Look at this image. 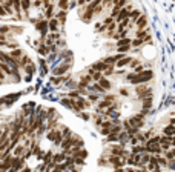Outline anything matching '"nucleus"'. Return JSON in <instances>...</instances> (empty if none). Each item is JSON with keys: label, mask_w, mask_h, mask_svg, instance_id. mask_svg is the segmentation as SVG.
Segmentation results:
<instances>
[{"label": "nucleus", "mask_w": 175, "mask_h": 172, "mask_svg": "<svg viewBox=\"0 0 175 172\" xmlns=\"http://www.w3.org/2000/svg\"><path fill=\"white\" fill-rule=\"evenodd\" d=\"M154 79V71L152 69H144L143 72L140 74H135V77H134L129 83L132 86H140V85H147V81H151Z\"/></svg>", "instance_id": "1"}, {"label": "nucleus", "mask_w": 175, "mask_h": 172, "mask_svg": "<svg viewBox=\"0 0 175 172\" xmlns=\"http://www.w3.org/2000/svg\"><path fill=\"white\" fill-rule=\"evenodd\" d=\"M127 123H129V126L132 129H138L140 131L141 128H143V125H144V117L138 112L135 115H132L131 118H127Z\"/></svg>", "instance_id": "2"}, {"label": "nucleus", "mask_w": 175, "mask_h": 172, "mask_svg": "<svg viewBox=\"0 0 175 172\" xmlns=\"http://www.w3.org/2000/svg\"><path fill=\"white\" fill-rule=\"evenodd\" d=\"M72 65H66V63H60L58 66L52 68L51 72H52V77H63L65 74H68L69 69H71Z\"/></svg>", "instance_id": "3"}, {"label": "nucleus", "mask_w": 175, "mask_h": 172, "mask_svg": "<svg viewBox=\"0 0 175 172\" xmlns=\"http://www.w3.org/2000/svg\"><path fill=\"white\" fill-rule=\"evenodd\" d=\"M106 158H107V163H109V166H111L112 169H122V168H124V166H126L124 160H122L120 157H112V155H107Z\"/></svg>", "instance_id": "4"}, {"label": "nucleus", "mask_w": 175, "mask_h": 172, "mask_svg": "<svg viewBox=\"0 0 175 172\" xmlns=\"http://www.w3.org/2000/svg\"><path fill=\"white\" fill-rule=\"evenodd\" d=\"M36 28L40 31V34H42V39H45L46 36H48V20L45 19H40L36 22Z\"/></svg>", "instance_id": "5"}, {"label": "nucleus", "mask_w": 175, "mask_h": 172, "mask_svg": "<svg viewBox=\"0 0 175 172\" xmlns=\"http://www.w3.org/2000/svg\"><path fill=\"white\" fill-rule=\"evenodd\" d=\"M60 39H62L60 32H48V36L45 37V45L46 46H52V45H55Z\"/></svg>", "instance_id": "6"}, {"label": "nucleus", "mask_w": 175, "mask_h": 172, "mask_svg": "<svg viewBox=\"0 0 175 172\" xmlns=\"http://www.w3.org/2000/svg\"><path fill=\"white\" fill-rule=\"evenodd\" d=\"M135 28H137V31H143V29H146L147 28V16L146 14H141L137 20H135Z\"/></svg>", "instance_id": "7"}, {"label": "nucleus", "mask_w": 175, "mask_h": 172, "mask_svg": "<svg viewBox=\"0 0 175 172\" xmlns=\"http://www.w3.org/2000/svg\"><path fill=\"white\" fill-rule=\"evenodd\" d=\"M140 100H141V109H144V111H151V108H152V105H154V97H152V94L146 95V97L140 98Z\"/></svg>", "instance_id": "8"}, {"label": "nucleus", "mask_w": 175, "mask_h": 172, "mask_svg": "<svg viewBox=\"0 0 175 172\" xmlns=\"http://www.w3.org/2000/svg\"><path fill=\"white\" fill-rule=\"evenodd\" d=\"M97 85H98L100 88H102V89H103L105 92L111 91V89H112V86H114V85L111 83V80H109V79H105V77H102V79H100Z\"/></svg>", "instance_id": "9"}, {"label": "nucleus", "mask_w": 175, "mask_h": 172, "mask_svg": "<svg viewBox=\"0 0 175 172\" xmlns=\"http://www.w3.org/2000/svg\"><path fill=\"white\" fill-rule=\"evenodd\" d=\"M131 60H132V57L131 56H126L124 59H122V60H118L117 63H115V69H124L126 66H129V63H131Z\"/></svg>", "instance_id": "10"}, {"label": "nucleus", "mask_w": 175, "mask_h": 172, "mask_svg": "<svg viewBox=\"0 0 175 172\" xmlns=\"http://www.w3.org/2000/svg\"><path fill=\"white\" fill-rule=\"evenodd\" d=\"M58 29H60V23L54 17L49 19L48 20V32H58Z\"/></svg>", "instance_id": "11"}, {"label": "nucleus", "mask_w": 175, "mask_h": 172, "mask_svg": "<svg viewBox=\"0 0 175 172\" xmlns=\"http://www.w3.org/2000/svg\"><path fill=\"white\" fill-rule=\"evenodd\" d=\"M106 65L103 63L102 60H98V61H95V63H92V66H91V69L92 71H95V72H100V74H103L105 71H106Z\"/></svg>", "instance_id": "12"}, {"label": "nucleus", "mask_w": 175, "mask_h": 172, "mask_svg": "<svg viewBox=\"0 0 175 172\" xmlns=\"http://www.w3.org/2000/svg\"><path fill=\"white\" fill-rule=\"evenodd\" d=\"M23 69H25V72H26V74H28L25 79H26V80H31V75H32V74H36L37 68H36V65L31 61V63H28V65H26V66L23 68Z\"/></svg>", "instance_id": "13"}, {"label": "nucleus", "mask_w": 175, "mask_h": 172, "mask_svg": "<svg viewBox=\"0 0 175 172\" xmlns=\"http://www.w3.org/2000/svg\"><path fill=\"white\" fill-rule=\"evenodd\" d=\"M23 168H25V160L23 158H14V160H12V169H14L16 172L22 171Z\"/></svg>", "instance_id": "14"}, {"label": "nucleus", "mask_w": 175, "mask_h": 172, "mask_svg": "<svg viewBox=\"0 0 175 172\" xmlns=\"http://www.w3.org/2000/svg\"><path fill=\"white\" fill-rule=\"evenodd\" d=\"M161 135H166V137H174V120H169V125L163 128V134Z\"/></svg>", "instance_id": "15"}, {"label": "nucleus", "mask_w": 175, "mask_h": 172, "mask_svg": "<svg viewBox=\"0 0 175 172\" xmlns=\"http://www.w3.org/2000/svg\"><path fill=\"white\" fill-rule=\"evenodd\" d=\"M141 14H143V12H141L138 8H134V9L131 11V14H129V23H132V25H134V23H135V20H137Z\"/></svg>", "instance_id": "16"}, {"label": "nucleus", "mask_w": 175, "mask_h": 172, "mask_svg": "<svg viewBox=\"0 0 175 172\" xmlns=\"http://www.w3.org/2000/svg\"><path fill=\"white\" fill-rule=\"evenodd\" d=\"M129 152L134 154V155H141V154H144L146 151H144V146H143V144H135V146L131 148Z\"/></svg>", "instance_id": "17"}, {"label": "nucleus", "mask_w": 175, "mask_h": 172, "mask_svg": "<svg viewBox=\"0 0 175 172\" xmlns=\"http://www.w3.org/2000/svg\"><path fill=\"white\" fill-rule=\"evenodd\" d=\"M68 157L65 152H60V154H54L52 155V163H55V164H62L65 161V158Z\"/></svg>", "instance_id": "18"}, {"label": "nucleus", "mask_w": 175, "mask_h": 172, "mask_svg": "<svg viewBox=\"0 0 175 172\" xmlns=\"http://www.w3.org/2000/svg\"><path fill=\"white\" fill-rule=\"evenodd\" d=\"M85 98L89 101V105H97V103L102 100V97H100V95H97V94H88Z\"/></svg>", "instance_id": "19"}, {"label": "nucleus", "mask_w": 175, "mask_h": 172, "mask_svg": "<svg viewBox=\"0 0 175 172\" xmlns=\"http://www.w3.org/2000/svg\"><path fill=\"white\" fill-rule=\"evenodd\" d=\"M8 56H9V57H12L14 60H17V61H18V59L23 56V51H22V49H18V48H16V49H11V51L8 52Z\"/></svg>", "instance_id": "20"}, {"label": "nucleus", "mask_w": 175, "mask_h": 172, "mask_svg": "<svg viewBox=\"0 0 175 172\" xmlns=\"http://www.w3.org/2000/svg\"><path fill=\"white\" fill-rule=\"evenodd\" d=\"M17 63H18V69H20V68L23 69V68H25L26 65H28V63H31V59H29L28 56H26V54H23V56L18 59V61H17Z\"/></svg>", "instance_id": "21"}, {"label": "nucleus", "mask_w": 175, "mask_h": 172, "mask_svg": "<svg viewBox=\"0 0 175 172\" xmlns=\"http://www.w3.org/2000/svg\"><path fill=\"white\" fill-rule=\"evenodd\" d=\"M37 52H38V56H49V51H48V46H46L45 43H40L37 46Z\"/></svg>", "instance_id": "22"}, {"label": "nucleus", "mask_w": 175, "mask_h": 172, "mask_svg": "<svg viewBox=\"0 0 175 172\" xmlns=\"http://www.w3.org/2000/svg\"><path fill=\"white\" fill-rule=\"evenodd\" d=\"M158 144H171V146H174V137L160 135V141H158Z\"/></svg>", "instance_id": "23"}, {"label": "nucleus", "mask_w": 175, "mask_h": 172, "mask_svg": "<svg viewBox=\"0 0 175 172\" xmlns=\"http://www.w3.org/2000/svg\"><path fill=\"white\" fill-rule=\"evenodd\" d=\"M31 2H20V9H22V12H25V17L28 19V11H29V8H31Z\"/></svg>", "instance_id": "24"}, {"label": "nucleus", "mask_w": 175, "mask_h": 172, "mask_svg": "<svg viewBox=\"0 0 175 172\" xmlns=\"http://www.w3.org/2000/svg\"><path fill=\"white\" fill-rule=\"evenodd\" d=\"M131 42H132V39H131V37H124V39L117 40L115 46H117V48H120V46H131Z\"/></svg>", "instance_id": "25"}, {"label": "nucleus", "mask_w": 175, "mask_h": 172, "mask_svg": "<svg viewBox=\"0 0 175 172\" xmlns=\"http://www.w3.org/2000/svg\"><path fill=\"white\" fill-rule=\"evenodd\" d=\"M163 157L166 158V161H174V158H175V148H172V149L167 151V152H164Z\"/></svg>", "instance_id": "26"}, {"label": "nucleus", "mask_w": 175, "mask_h": 172, "mask_svg": "<svg viewBox=\"0 0 175 172\" xmlns=\"http://www.w3.org/2000/svg\"><path fill=\"white\" fill-rule=\"evenodd\" d=\"M60 103H62L63 106H66L69 109V111H72V98H68V97H62L60 98Z\"/></svg>", "instance_id": "27"}, {"label": "nucleus", "mask_w": 175, "mask_h": 172, "mask_svg": "<svg viewBox=\"0 0 175 172\" xmlns=\"http://www.w3.org/2000/svg\"><path fill=\"white\" fill-rule=\"evenodd\" d=\"M106 141L111 144H118V134H109L106 137Z\"/></svg>", "instance_id": "28"}, {"label": "nucleus", "mask_w": 175, "mask_h": 172, "mask_svg": "<svg viewBox=\"0 0 175 172\" xmlns=\"http://www.w3.org/2000/svg\"><path fill=\"white\" fill-rule=\"evenodd\" d=\"M102 61L106 65V66H114L115 68V60H114V57L112 56H107V57H105V59H102Z\"/></svg>", "instance_id": "29"}, {"label": "nucleus", "mask_w": 175, "mask_h": 172, "mask_svg": "<svg viewBox=\"0 0 175 172\" xmlns=\"http://www.w3.org/2000/svg\"><path fill=\"white\" fill-rule=\"evenodd\" d=\"M158 141H160V135H158V134H154L152 137H149V138H147V141H146L144 144H158Z\"/></svg>", "instance_id": "30"}, {"label": "nucleus", "mask_w": 175, "mask_h": 172, "mask_svg": "<svg viewBox=\"0 0 175 172\" xmlns=\"http://www.w3.org/2000/svg\"><path fill=\"white\" fill-rule=\"evenodd\" d=\"M52 151H48V152H45V155H43V160H42V163H45V164H49L51 161H52Z\"/></svg>", "instance_id": "31"}, {"label": "nucleus", "mask_w": 175, "mask_h": 172, "mask_svg": "<svg viewBox=\"0 0 175 172\" xmlns=\"http://www.w3.org/2000/svg\"><path fill=\"white\" fill-rule=\"evenodd\" d=\"M114 72H115V68H114V66H107V68H106V71H105L102 75H103L105 79H109L111 75H114Z\"/></svg>", "instance_id": "32"}, {"label": "nucleus", "mask_w": 175, "mask_h": 172, "mask_svg": "<svg viewBox=\"0 0 175 172\" xmlns=\"http://www.w3.org/2000/svg\"><path fill=\"white\" fill-rule=\"evenodd\" d=\"M97 163H98V166H102V168H111V166H109V163H107V158H106L105 155L100 157Z\"/></svg>", "instance_id": "33"}, {"label": "nucleus", "mask_w": 175, "mask_h": 172, "mask_svg": "<svg viewBox=\"0 0 175 172\" xmlns=\"http://www.w3.org/2000/svg\"><path fill=\"white\" fill-rule=\"evenodd\" d=\"M72 157H78V158H82V160H85V158L88 157V151L83 148V149H80V151H77L75 154H74Z\"/></svg>", "instance_id": "34"}, {"label": "nucleus", "mask_w": 175, "mask_h": 172, "mask_svg": "<svg viewBox=\"0 0 175 172\" xmlns=\"http://www.w3.org/2000/svg\"><path fill=\"white\" fill-rule=\"evenodd\" d=\"M57 6H58V11H68L69 3L65 0V2H58V3H57Z\"/></svg>", "instance_id": "35"}, {"label": "nucleus", "mask_w": 175, "mask_h": 172, "mask_svg": "<svg viewBox=\"0 0 175 172\" xmlns=\"http://www.w3.org/2000/svg\"><path fill=\"white\" fill-rule=\"evenodd\" d=\"M117 54H126L127 56V52L131 51V46H120V48H117Z\"/></svg>", "instance_id": "36"}, {"label": "nucleus", "mask_w": 175, "mask_h": 172, "mask_svg": "<svg viewBox=\"0 0 175 172\" xmlns=\"http://www.w3.org/2000/svg\"><path fill=\"white\" fill-rule=\"evenodd\" d=\"M102 100H106V101H115L117 100V95L115 94H105Z\"/></svg>", "instance_id": "37"}, {"label": "nucleus", "mask_w": 175, "mask_h": 172, "mask_svg": "<svg viewBox=\"0 0 175 172\" xmlns=\"http://www.w3.org/2000/svg\"><path fill=\"white\" fill-rule=\"evenodd\" d=\"M66 97H68V98H72V100H75L77 97H82V95L78 94L77 89H74V91H69V92H68V95H66Z\"/></svg>", "instance_id": "38"}, {"label": "nucleus", "mask_w": 175, "mask_h": 172, "mask_svg": "<svg viewBox=\"0 0 175 172\" xmlns=\"http://www.w3.org/2000/svg\"><path fill=\"white\" fill-rule=\"evenodd\" d=\"M143 61H140L138 59H135V57H132V60H131V63H129V68L131 69H134V68H137L138 65H141Z\"/></svg>", "instance_id": "39"}, {"label": "nucleus", "mask_w": 175, "mask_h": 172, "mask_svg": "<svg viewBox=\"0 0 175 172\" xmlns=\"http://www.w3.org/2000/svg\"><path fill=\"white\" fill-rule=\"evenodd\" d=\"M51 83H54L55 86L63 85V77H51Z\"/></svg>", "instance_id": "40"}, {"label": "nucleus", "mask_w": 175, "mask_h": 172, "mask_svg": "<svg viewBox=\"0 0 175 172\" xmlns=\"http://www.w3.org/2000/svg\"><path fill=\"white\" fill-rule=\"evenodd\" d=\"M77 115H78V117H82V118H83L85 121H89V120H91V115L88 114L86 111H82V112H78Z\"/></svg>", "instance_id": "41"}, {"label": "nucleus", "mask_w": 175, "mask_h": 172, "mask_svg": "<svg viewBox=\"0 0 175 172\" xmlns=\"http://www.w3.org/2000/svg\"><path fill=\"white\" fill-rule=\"evenodd\" d=\"M100 134L102 135H105V137H107L111 134V128H105V129H100Z\"/></svg>", "instance_id": "42"}, {"label": "nucleus", "mask_w": 175, "mask_h": 172, "mask_svg": "<svg viewBox=\"0 0 175 172\" xmlns=\"http://www.w3.org/2000/svg\"><path fill=\"white\" fill-rule=\"evenodd\" d=\"M120 95H123V97H129V91H127L126 88H120Z\"/></svg>", "instance_id": "43"}, {"label": "nucleus", "mask_w": 175, "mask_h": 172, "mask_svg": "<svg viewBox=\"0 0 175 172\" xmlns=\"http://www.w3.org/2000/svg\"><path fill=\"white\" fill-rule=\"evenodd\" d=\"M68 171H69V172H80V171H82V168H78V166H74V164H72L71 168H68Z\"/></svg>", "instance_id": "44"}, {"label": "nucleus", "mask_w": 175, "mask_h": 172, "mask_svg": "<svg viewBox=\"0 0 175 172\" xmlns=\"http://www.w3.org/2000/svg\"><path fill=\"white\" fill-rule=\"evenodd\" d=\"M0 17H6V12H5V9H3L2 5H0Z\"/></svg>", "instance_id": "45"}, {"label": "nucleus", "mask_w": 175, "mask_h": 172, "mask_svg": "<svg viewBox=\"0 0 175 172\" xmlns=\"http://www.w3.org/2000/svg\"><path fill=\"white\" fill-rule=\"evenodd\" d=\"M18 172H31V169H29V168H26V166H25V168H23L22 171H18Z\"/></svg>", "instance_id": "46"}, {"label": "nucleus", "mask_w": 175, "mask_h": 172, "mask_svg": "<svg viewBox=\"0 0 175 172\" xmlns=\"http://www.w3.org/2000/svg\"><path fill=\"white\" fill-rule=\"evenodd\" d=\"M152 172H163V169H161V168H157L155 171H152Z\"/></svg>", "instance_id": "47"}, {"label": "nucleus", "mask_w": 175, "mask_h": 172, "mask_svg": "<svg viewBox=\"0 0 175 172\" xmlns=\"http://www.w3.org/2000/svg\"><path fill=\"white\" fill-rule=\"evenodd\" d=\"M140 171H141V172H149V171H147V169H146V168H141V169H140Z\"/></svg>", "instance_id": "48"}, {"label": "nucleus", "mask_w": 175, "mask_h": 172, "mask_svg": "<svg viewBox=\"0 0 175 172\" xmlns=\"http://www.w3.org/2000/svg\"><path fill=\"white\" fill-rule=\"evenodd\" d=\"M134 172H141V171H140L138 168H134Z\"/></svg>", "instance_id": "49"}, {"label": "nucleus", "mask_w": 175, "mask_h": 172, "mask_svg": "<svg viewBox=\"0 0 175 172\" xmlns=\"http://www.w3.org/2000/svg\"><path fill=\"white\" fill-rule=\"evenodd\" d=\"M6 172H16V171H14V169H12V168H11V169H8V171H6Z\"/></svg>", "instance_id": "50"}]
</instances>
